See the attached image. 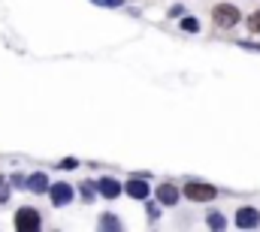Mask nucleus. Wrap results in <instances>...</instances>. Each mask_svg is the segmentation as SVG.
Returning a JSON list of instances; mask_svg holds the SVG:
<instances>
[{"label": "nucleus", "instance_id": "obj_15", "mask_svg": "<svg viewBox=\"0 0 260 232\" xmlns=\"http://www.w3.org/2000/svg\"><path fill=\"white\" fill-rule=\"evenodd\" d=\"M157 217H160V205L148 202V220H157Z\"/></svg>", "mask_w": 260, "mask_h": 232}, {"label": "nucleus", "instance_id": "obj_10", "mask_svg": "<svg viewBox=\"0 0 260 232\" xmlns=\"http://www.w3.org/2000/svg\"><path fill=\"white\" fill-rule=\"evenodd\" d=\"M206 223H209V229H224V226H227V220H224L221 211H209V220H206Z\"/></svg>", "mask_w": 260, "mask_h": 232}, {"label": "nucleus", "instance_id": "obj_17", "mask_svg": "<svg viewBox=\"0 0 260 232\" xmlns=\"http://www.w3.org/2000/svg\"><path fill=\"white\" fill-rule=\"evenodd\" d=\"M61 169H76V160H73V157H67V160H61Z\"/></svg>", "mask_w": 260, "mask_h": 232}, {"label": "nucleus", "instance_id": "obj_13", "mask_svg": "<svg viewBox=\"0 0 260 232\" xmlns=\"http://www.w3.org/2000/svg\"><path fill=\"white\" fill-rule=\"evenodd\" d=\"M248 27H251V33H260V12H251V18H248Z\"/></svg>", "mask_w": 260, "mask_h": 232}, {"label": "nucleus", "instance_id": "obj_2", "mask_svg": "<svg viewBox=\"0 0 260 232\" xmlns=\"http://www.w3.org/2000/svg\"><path fill=\"white\" fill-rule=\"evenodd\" d=\"M212 18H215L218 27H233V24H239V9L230 6V3H218L212 9Z\"/></svg>", "mask_w": 260, "mask_h": 232}, {"label": "nucleus", "instance_id": "obj_4", "mask_svg": "<svg viewBox=\"0 0 260 232\" xmlns=\"http://www.w3.org/2000/svg\"><path fill=\"white\" fill-rule=\"evenodd\" d=\"M257 223H260V211H257V208L245 205V208H239V211H236V226H239V229H254Z\"/></svg>", "mask_w": 260, "mask_h": 232}, {"label": "nucleus", "instance_id": "obj_5", "mask_svg": "<svg viewBox=\"0 0 260 232\" xmlns=\"http://www.w3.org/2000/svg\"><path fill=\"white\" fill-rule=\"evenodd\" d=\"M49 196H52V205H67L73 199V187L70 184H52L49 187Z\"/></svg>", "mask_w": 260, "mask_h": 232}, {"label": "nucleus", "instance_id": "obj_9", "mask_svg": "<svg viewBox=\"0 0 260 232\" xmlns=\"http://www.w3.org/2000/svg\"><path fill=\"white\" fill-rule=\"evenodd\" d=\"M27 187H30L34 193H46V190H49V178H46L43 172L30 175V178H27Z\"/></svg>", "mask_w": 260, "mask_h": 232}, {"label": "nucleus", "instance_id": "obj_6", "mask_svg": "<svg viewBox=\"0 0 260 232\" xmlns=\"http://www.w3.org/2000/svg\"><path fill=\"white\" fill-rule=\"evenodd\" d=\"M124 190H127L130 199H148V184H145L142 178H130Z\"/></svg>", "mask_w": 260, "mask_h": 232}, {"label": "nucleus", "instance_id": "obj_16", "mask_svg": "<svg viewBox=\"0 0 260 232\" xmlns=\"http://www.w3.org/2000/svg\"><path fill=\"white\" fill-rule=\"evenodd\" d=\"M91 3H97V6H121L124 0H91Z\"/></svg>", "mask_w": 260, "mask_h": 232}, {"label": "nucleus", "instance_id": "obj_3", "mask_svg": "<svg viewBox=\"0 0 260 232\" xmlns=\"http://www.w3.org/2000/svg\"><path fill=\"white\" fill-rule=\"evenodd\" d=\"M15 229L18 232L40 229V211H37V208H18V214H15Z\"/></svg>", "mask_w": 260, "mask_h": 232}, {"label": "nucleus", "instance_id": "obj_1", "mask_svg": "<svg viewBox=\"0 0 260 232\" xmlns=\"http://www.w3.org/2000/svg\"><path fill=\"white\" fill-rule=\"evenodd\" d=\"M182 193H185L188 199H194V202H209V199L218 196V190H215L212 184H203V181H188Z\"/></svg>", "mask_w": 260, "mask_h": 232}, {"label": "nucleus", "instance_id": "obj_18", "mask_svg": "<svg viewBox=\"0 0 260 232\" xmlns=\"http://www.w3.org/2000/svg\"><path fill=\"white\" fill-rule=\"evenodd\" d=\"M182 12H185V9H182V6H173V9H170V18H179V15H182Z\"/></svg>", "mask_w": 260, "mask_h": 232}, {"label": "nucleus", "instance_id": "obj_7", "mask_svg": "<svg viewBox=\"0 0 260 232\" xmlns=\"http://www.w3.org/2000/svg\"><path fill=\"white\" fill-rule=\"evenodd\" d=\"M97 190H100V196H106V199H115V196L121 193V184H118L115 178H103V181L97 184Z\"/></svg>", "mask_w": 260, "mask_h": 232}, {"label": "nucleus", "instance_id": "obj_14", "mask_svg": "<svg viewBox=\"0 0 260 232\" xmlns=\"http://www.w3.org/2000/svg\"><path fill=\"white\" fill-rule=\"evenodd\" d=\"M6 187H9V181L0 175V202H6V199H9V190H6Z\"/></svg>", "mask_w": 260, "mask_h": 232}, {"label": "nucleus", "instance_id": "obj_8", "mask_svg": "<svg viewBox=\"0 0 260 232\" xmlns=\"http://www.w3.org/2000/svg\"><path fill=\"white\" fill-rule=\"evenodd\" d=\"M157 199H160V205H176L179 202V190L173 184H160L157 187Z\"/></svg>", "mask_w": 260, "mask_h": 232}, {"label": "nucleus", "instance_id": "obj_12", "mask_svg": "<svg viewBox=\"0 0 260 232\" xmlns=\"http://www.w3.org/2000/svg\"><path fill=\"white\" fill-rule=\"evenodd\" d=\"M182 30H188V33H197V30H200L197 18H191V15H185V18H182Z\"/></svg>", "mask_w": 260, "mask_h": 232}, {"label": "nucleus", "instance_id": "obj_11", "mask_svg": "<svg viewBox=\"0 0 260 232\" xmlns=\"http://www.w3.org/2000/svg\"><path fill=\"white\" fill-rule=\"evenodd\" d=\"M118 226H121V220L115 214H103L100 217V229H118Z\"/></svg>", "mask_w": 260, "mask_h": 232}]
</instances>
